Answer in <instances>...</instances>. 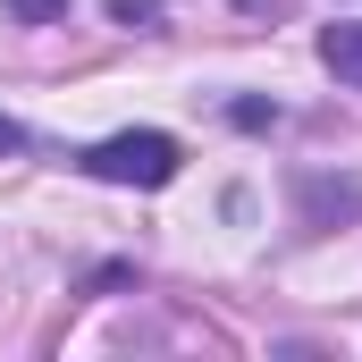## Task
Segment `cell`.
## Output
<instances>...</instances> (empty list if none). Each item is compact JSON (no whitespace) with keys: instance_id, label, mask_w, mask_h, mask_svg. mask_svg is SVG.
<instances>
[{"instance_id":"obj_3","label":"cell","mask_w":362,"mask_h":362,"mask_svg":"<svg viewBox=\"0 0 362 362\" xmlns=\"http://www.w3.org/2000/svg\"><path fill=\"white\" fill-rule=\"evenodd\" d=\"M8 17H25V25H59L68 17V0H0Z\"/></svg>"},{"instance_id":"obj_2","label":"cell","mask_w":362,"mask_h":362,"mask_svg":"<svg viewBox=\"0 0 362 362\" xmlns=\"http://www.w3.org/2000/svg\"><path fill=\"white\" fill-rule=\"evenodd\" d=\"M320 68L362 93V25H320Z\"/></svg>"},{"instance_id":"obj_4","label":"cell","mask_w":362,"mask_h":362,"mask_svg":"<svg viewBox=\"0 0 362 362\" xmlns=\"http://www.w3.org/2000/svg\"><path fill=\"white\" fill-rule=\"evenodd\" d=\"M8 152H25V127H17V118H0V160H8Z\"/></svg>"},{"instance_id":"obj_1","label":"cell","mask_w":362,"mask_h":362,"mask_svg":"<svg viewBox=\"0 0 362 362\" xmlns=\"http://www.w3.org/2000/svg\"><path fill=\"white\" fill-rule=\"evenodd\" d=\"M177 135H160V127H127V135H101V144H85L76 152V169L85 177H101V185H169L177 177Z\"/></svg>"}]
</instances>
